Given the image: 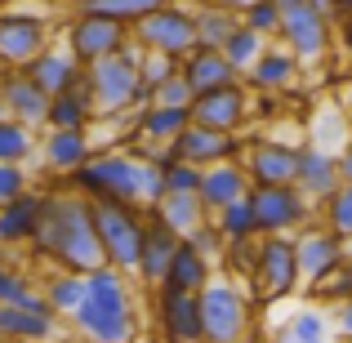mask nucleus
I'll return each instance as SVG.
<instances>
[{
	"instance_id": "nucleus-1",
	"label": "nucleus",
	"mask_w": 352,
	"mask_h": 343,
	"mask_svg": "<svg viewBox=\"0 0 352 343\" xmlns=\"http://www.w3.org/2000/svg\"><path fill=\"white\" fill-rule=\"evenodd\" d=\"M27 254L36 263H50L54 272H76V276H89L94 267H103V245H98L89 201L76 197L72 188H50L41 232H36Z\"/></svg>"
},
{
	"instance_id": "nucleus-2",
	"label": "nucleus",
	"mask_w": 352,
	"mask_h": 343,
	"mask_svg": "<svg viewBox=\"0 0 352 343\" xmlns=\"http://www.w3.org/2000/svg\"><path fill=\"white\" fill-rule=\"evenodd\" d=\"M63 188H72L85 201H120L134 210H156L165 197V174L147 156L129 152V147H98Z\"/></svg>"
},
{
	"instance_id": "nucleus-3",
	"label": "nucleus",
	"mask_w": 352,
	"mask_h": 343,
	"mask_svg": "<svg viewBox=\"0 0 352 343\" xmlns=\"http://www.w3.org/2000/svg\"><path fill=\"white\" fill-rule=\"evenodd\" d=\"M134 276L116 267H94L85 276V303L72 312L67 330L80 343H138L143 335V312L134 299Z\"/></svg>"
},
{
	"instance_id": "nucleus-4",
	"label": "nucleus",
	"mask_w": 352,
	"mask_h": 343,
	"mask_svg": "<svg viewBox=\"0 0 352 343\" xmlns=\"http://www.w3.org/2000/svg\"><path fill=\"white\" fill-rule=\"evenodd\" d=\"M138 49L134 41L120 45V54L112 58H98L94 67H85V85H89V98H94V112L98 116H125V112H143L152 103V94L143 89L138 80Z\"/></svg>"
},
{
	"instance_id": "nucleus-5",
	"label": "nucleus",
	"mask_w": 352,
	"mask_h": 343,
	"mask_svg": "<svg viewBox=\"0 0 352 343\" xmlns=\"http://www.w3.org/2000/svg\"><path fill=\"white\" fill-rule=\"evenodd\" d=\"M201 299V343H254V294L232 276H214Z\"/></svg>"
},
{
	"instance_id": "nucleus-6",
	"label": "nucleus",
	"mask_w": 352,
	"mask_h": 343,
	"mask_svg": "<svg viewBox=\"0 0 352 343\" xmlns=\"http://www.w3.org/2000/svg\"><path fill=\"white\" fill-rule=\"evenodd\" d=\"M89 214H94V232H98V245H103V263L134 276L147 210L120 206V201H89Z\"/></svg>"
},
{
	"instance_id": "nucleus-7",
	"label": "nucleus",
	"mask_w": 352,
	"mask_h": 343,
	"mask_svg": "<svg viewBox=\"0 0 352 343\" xmlns=\"http://www.w3.org/2000/svg\"><path fill=\"white\" fill-rule=\"evenodd\" d=\"M129 41H134L143 54L183 58V54L197 49V9L183 5V0H165V5L152 9L143 23L129 27Z\"/></svg>"
},
{
	"instance_id": "nucleus-8",
	"label": "nucleus",
	"mask_w": 352,
	"mask_h": 343,
	"mask_svg": "<svg viewBox=\"0 0 352 343\" xmlns=\"http://www.w3.org/2000/svg\"><path fill=\"white\" fill-rule=\"evenodd\" d=\"M125 41H129V27L94 14V9H72L63 18V45L76 58V67H94L98 58H112V54H120Z\"/></svg>"
},
{
	"instance_id": "nucleus-9",
	"label": "nucleus",
	"mask_w": 352,
	"mask_h": 343,
	"mask_svg": "<svg viewBox=\"0 0 352 343\" xmlns=\"http://www.w3.org/2000/svg\"><path fill=\"white\" fill-rule=\"evenodd\" d=\"M303 285L299 276V254H294V236H258V258L254 276H250V294L258 303L290 299Z\"/></svg>"
},
{
	"instance_id": "nucleus-10",
	"label": "nucleus",
	"mask_w": 352,
	"mask_h": 343,
	"mask_svg": "<svg viewBox=\"0 0 352 343\" xmlns=\"http://www.w3.org/2000/svg\"><path fill=\"white\" fill-rule=\"evenodd\" d=\"M276 41H281L303 67H312V63H321L335 49V18L312 9L308 0H299V5L281 9V32H276Z\"/></svg>"
},
{
	"instance_id": "nucleus-11",
	"label": "nucleus",
	"mask_w": 352,
	"mask_h": 343,
	"mask_svg": "<svg viewBox=\"0 0 352 343\" xmlns=\"http://www.w3.org/2000/svg\"><path fill=\"white\" fill-rule=\"evenodd\" d=\"M250 206H254L258 236H294L299 228L317 223V206L294 183L290 188H250Z\"/></svg>"
},
{
	"instance_id": "nucleus-12",
	"label": "nucleus",
	"mask_w": 352,
	"mask_h": 343,
	"mask_svg": "<svg viewBox=\"0 0 352 343\" xmlns=\"http://www.w3.org/2000/svg\"><path fill=\"white\" fill-rule=\"evenodd\" d=\"M67 321L54 317L45 294H27L18 303H0V343H63Z\"/></svg>"
},
{
	"instance_id": "nucleus-13",
	"label": "nucleus",
	"mask_w": 352,
	"mask_h": 343,
	"mask_svg": "<svg viewBox=\"0 0 352 343\" xmlns=\"http://www.w3.org/2000/svg\"><path fill=\"white\" fill-rule=\"evenodd\" d=\"M45 45H54V18L23 14V9H0V67L5 71L41 58Z\"/></svg>"
},
{
	"instance_id": "nucleus-14",
	"label": "nucleus",
	"mask_w": 352,
	"mask_h": 343,
	"mask_svg": "<svg viewBox=\"0 0 352 343\" xmlns=\"http://www.w3.org/2000/svg\"><path fill=\"white\" fill-rule=\"evenodd\" d=\"M241 170L250 188H290L299 170V147L281 138H245L241 147Z\"/></svg>"
},
{
	"instance_id": "nucleus-15",
	"label": "nucleus",
	"mask_w": 352,
	"mask_h": 343,
	"mask_svg": "<svg viewBox=\"0 0 352 343\" xmlns=\"http://www.w3.org/2000/svg\"><path fill=\"white\" fill-rule=\"evenodd\" d=\"M45 201H50V188H27L18 192L14 201L0 206V254L9 250H32L36 232H41V219H45Z\"/></svg>"
},
{
	"instance_id": "nucleus-16",
	"label": "nucleus",
	"mask_w": 352,
	"mask_h": 343,
	"mask_svg": "<svg viewBox=\"0 0 352 343\" xmlns=\"http://www.w3.org/2000/svg\"><path fill=\"white\" fill-rule=\"evenodd\" d=\"M241 147H245L241 134H223V129H210V125H197V120H192L170 143V156L206 170V165H219V161H241Z\"/></svg>"
},
{
	"instance_id": "nucleus-17",
	"label": "nucleus",
	"mask_w": 352,
	"mask_h": 343,
	"mask_svg": "<svg viewBox=\"0 0 352 343\" xmlns=\"http://www.w3.org/2000/svg\"><path fill=\"white\" fill-rule=\"evenodd\" d=\"M250 85L245 80H232L223 89H210V94L192 98V120L210 129H223V134H241V125L250 120Z\"/></svg>"
},
{
	"instance_id": "nucleus-18",
	"label": "nucleus",
	"mask_w": 352,
	"mask_h": 343,
	"mask_svg": "<svg viewBox=\"0 0 352 343\" xmlns=\"http://www.w3.org/2000/svg\"><path fill=\"white\" fill-rule=\"evenodd\" d=\"M152 321L161 343H201V299L197 294H174L156 285Z\"/></svg>"
},
{
	"instance_id": "nucleus-19",
	"label": "nucleus",
	"mask_w": 352,
	"mask_h": 343,
	"mask_svg": "<svg viewBox=\"0 0 352 343\" xmlns=\"http://www.w3.org/2000/svg\"><path fill=\"white\" fill-rule=\"evenodd\" d=\"M294 254H299L303 285H312V281H321L326 272H335V267L348 258V241H339L335 232L321 228V223H308V228L294 232Z\"/></svg>"
},
{
	"instance_id": "nucleus-20",
	"label": "nucleus",
	"mask_w": 352,
	"mask_h": 343,
	"mask_svg": "<svg viewBox=\"0 0 352 343\" xmlns=\"http://www.w3.org/2000/svg\"><path fill=\"white\" fill-rule=\"evenodd\" d=\"M94 152L98 147H94V138H89V129H45L36 156H41V170L50 174V179L67 183Z\"/></svg>"
},
{
	"instance_id": "nucleus-21",
	"label": "nucleus",
	"mask_w": 352,
	"mask_h": 343,
	"mask_svg": "<svg viewBox=\"0 0 352 343\" xmlns=\"http://www.w3.org/2000/svg\"><path fill=\"white\" fill-rule=\"evenodd\" d=\"M0 103H5V116L18 120L27 129H45V112H50V94L27 76L23 67L0 71Z\"/></svg>"
},
{
	"instance_id": "nucleus-22",
	"label": "nucleus",
	"mask_w": 352,
	"mask_h": 343,
	"mask_svg": "<svg viewBox=\"0 0 352 343\" xmlns=\"http://www.w3.org/2000/svg\"><path fill=\"white\" fill-rule=\"evenodd\" d=\"M179 241L183 236H174L170 228L161 223V219L147 210V223H143V245H138V267H134V281L138 285H161L165 281V272H170V258H174V250H179Z\"/></svg>"
},
{
	"instance_id": "nucleus-23",
	"label": "nucleus",
	"mask_w": 352,
	"mask_h": 343,
	"mask_svg": "<svg viewBox=\"0 0 352 343\" xmlns=\"http://www.w3.org/2000/svg\"><path fill=\"white\" fill-rule=\"evenodd\" d=\"M299 71H303V63L294 58L290 49H285L281 41H267V49L254 58V67L245 71V85H250V94H281V89H290L294 80H299Z\"/></svg>"
},
{
	"instance_id": "nucleus-24",
	"label": "nucleus",
	"mask_w": 352,
	"mask_h": 343,
	"mask_svg": "<svg viewBox=\"0 0 352 343\" xmlns=\"http://www.w3.org/2000/svg\"><path fill=\"white\" fill-rule=\"evenodd\" d=\"M339 183H344L339 179V156L326 152V147H317V143H303L299 147V170H294V188H299L312 206H321Z\"/></svg>"
},
{
	"instance_id": "nucleus-25",
	"label": "nucleus",
	"mask_w": 352,
	"mask_h": 343,
	"mask_svg": "<svg viewBox=\"0 0 352 343\" xmlns=\"http://www.w3.org/2000/svg\"><path fill=\"white\" fill-rule=\"evenodd\" d=\"M197 197H201V206H206V214H219V210L232 206V201H245L250 197V179H245V170H241V161L206 165V170H201Z\"/></svg>"
},
{
	"instance_id": "nucleus-26",
	"label": "nucleus",
	"mask_w": 352,
	"mask_h": 343,
	"mask_svg": "<svg viewBox=\"0 0 352 343\" xmlns=\"http://www.w3.org/2000/svg\"><path fill=\"white\" fill-rule=\"evenodd\" d=\"M179 76L188 80L192 98H201V94H210V89H223V85H232V80H241L236 67L223 58V54H219V49H201V45L179 58Z\"/></svg>"
},
{
	"instance_id": "nucleus-27",
	"label": "nucleus",
	"mask_w": 352,
	"mask_h": 343,
	"mask_svg": "<svg viewBox=\"0 0 352 343\" xmlns=\"http://www.w3.org/2000/svg\"><path fill=\"white\" fill-rule=\"evenodd\" d=\"M188 125H192V107H161V103H147L143 112H134V143L170 147ZM134 143H129V147H134Z\"/></svg>"
},
{
	"instance_id": "nucleus-28",
	"label": "nucleus",
	"mask_w": 352,
	"mask_h": 343,
	"mask_svg": "<svg viewBox=\"0 0 352 343\" xmlns=\"http://www.w3.org/2000/svg\"><path fill=\"white\" fill-rule=\"evenodd\" d=\"M23 71H27V76H32L41 89H45V94L54 98V94H63V89H72V85H76L85 67H76V58L67 54V45H63V41H54V45H45V49H41V58H32Z\"/></svg>"
},
{
	"instance_id": "nucleus-29",
	"label": "nucleus",
	"mask_w": 352,
	"mask_h": 343,
	"mask_svg": "<svg viewBox=\"0 0 352 343\" xmlns=\"http://www.w3.org/2000/svg\"><path fill=\"white\" fill-rule=\"evenodd\" d=\"M94 98H89V85H85V71L72 89L50 98V112H45V129H89L94 125Z\"/></svg>"
},
{
	"instance_id": "nucleus-30",
	"label": "nucleus",
	"mask_w": 352,
	"mask_h": 343,
	"mask_svg": "<svg viewBox=\"0 0 352 343\" xmlns=\"http://www.w3.org/2000/svg\"><path fill=\"white\" fill-rule=\"evenodd\" d=\"M210 281H214V263H210L206 254H197L188 241H179V250H174V258H170V272H165L161 290H174V294H201Z\"/></svg>"
},
{
	"instance_id": "nucleus-31",
	"label": "nucleus",
	"mask_w": 352,
	"mask_h": 343,
	"mask_svg": "<svg viewBox=\"0 0 352 343\" xmlns=\"http://www.w3.org/2000/svg\"><path fill=\"white\" fill-rule=\"evenodd\" d=\"M152 214L161 219V223L170 228L174 236H188V232H197V228L210 219L206 206H201V197H179V192H165V197L156 201Z\"/></svg>"
},
{
	"instance_id": "nucleus-32",
	"label": "nucleus",
	"mask_w": 352,
	"mask_h": 343,
	"mask_svg": "<svg viewBox=\"0 0 352 343\" xmlns=\"http://www.w3.org/2000/svg\"><path fill=\"white\" fill-rule=\"evenodd\" d=\"M41 294L54 308V317L72 321V312L85 303V276H76V272H45L41 276Z\"/></svg>"
},
{
	"instance_id": "nucleus-33",
	"label": "nucleus",
	"mask_w": 352,
	"mask_h": 343,
	"mask_svg": "<svg viewBox=\"0 0 352 343\" xmlns=\"http://www.w3.org/2000/svg\"><path fill=\"white\" fill-rule=\"evenodd\" d=\"M276 343H330V317L312 303V308H299L285 330L276 335Z\"/></svg>"
},
{
	"instance_id": "nucleus-34",
	"label": "nucleus",
	"mask_w": 352,
	"mask_h": 343,
	"mask_svg": "<svg viewBox=\"0 0 352 343\" xmlns=\"http://www.w3.org/2000/svg\"><path fill=\"white\" fill-rule=\"evenodd\" d=\"M219 228V236H223V245H236V241H254L258 236V223H254V206L245 201H232V206H223L219 214H210Z\"/></svg>"
},
{
	"instance_id": "nucleus-35",
	"label": "nucleus",
	"mask_w": 352,
	"mask_h": 343,
	"mask_svg": "<svg viewBox=\"0 0 352 343\" xmlns=\"http://www.w3.org/2000/svg\"><path fill=\"white\" fill-rule=\"evenodd\" d=\"M41 152V134L18 120H0V165H27Z\"/></svg>"
},
{
	"instance_id": "nucleus-36",
	"label": "nucleus",
	"mask_w": 352,
	"mask_h": 343,
	"mask_svg": "<svg viewBox=\"0 0 352 343\" xmlns=\"http://www.w3.org/2000/svg\"><path fill=\"white\" fill-rule=\"evenodd\" d=\"M317 223L330 228L339 241L352 245V183H339V188L321 201V206H317Z\"/></svg>"
},
{
	"instance_id": "nucleus-37",
	"label": "nucleus",
	"mask_w": 352,
	"mask_h": 343,
	"mask_svg": "<svg viewBox=\"0 0 352 343\" xmlns=\"http://www.w3.org/2000/svg\"><path fill=\"white\" fill-rule=\"evenodd\" d=\"M308 299L317 303V308H339L344 299H352V250H348V258L335 267V272H326L321 281L308 285Z\"/></svg>"
},
{
	"instance_id": "nucleus-38",
	"label": "nucleus",
	"mask_w": 352,
	"mask_h": 343,
	"mask_svg": "<svg viewBox=\"0 0 352 343\" xmlns=\"http://www.w3.org/2000/svg\"><path fill=\"white\" fill-rule=\"evenodd\" d=\"M236 23H241V18L228 14V9L201 5L197 9V45H201V49H223V41L236 32Z\"/></svg>"
},
{
	"instance_id": "nucleus-39",
	"label": "nucleus",
	"mask_w": 352,
	"mask_h": 343,
	"mask_svg": "<svg viewBox=\"0 0 352 343\" xmlns=\"http://www.w3.org/2000/svg\"><path fill=\"white\" fill-rule=\"evenodd\" d=\"M263 49H267V41H263V36H258V32H250L245 23H236V32L223 41V49H219V54H223V58L236 67V76H245V71L254 67V58H258Z\"/></svg>"
},
{
	"instance_id": "nucleus-40",
	"label": "nucleus",
	"mask_w": 352,
	"mask_h": 343,
	"mask_svg": "<svg viewBox=\"0 0 352 343\" xmlns=\"http://www.w3.org/2000/svg\"><path fill=\"white\" fill-rule=\"evenodd\" d=\"M36 290H41V281H36L32 267L0 254V303H18V299H27V294H36Z\"/></svg>"
},
{
	"instance_id": "nucleus-41",
	"label": "nucleus",
	"mask_w": 352,
	"mask_h": 343,
	"mask_svg": "<svg viewBox=\"0 0 352 343\" xmlns=\"http://www.w3.org/2000/svg\"><path fill=\"white\" fill-rule=\"evenodd\" d=\"M254 258H258V236L254 241H236V245H223V276H232L250 290V276H254Z\"/></svg>"
},
{
	"instance_id": "nucleus-42",
	"label": "nucleus",
	"mask_w": 352,
	"mask_h": 343,
	"mask_svg": "<svg viewBox=\"0 0 352 343\" xmlns=\"http://www.w3.org/2000/svg\"><path fill=\"white\" fill-rule=\"evenodd\" d=\"M165 0H98V5H89L94 14H103V18H112V23L120 27H134V23H143L152 9H161Z\"/></svg>"
},
{
	"instance_id": "nucleus-43",
	"label": "nucleus",
	"mask_w": 352,
	"mask_h": 343,
	"mask_svg": "<svg viewBox=\"0 0 352 343\" xmlns=\"http://www.w3.org/2000/svg\"><path fill=\"white\" fill-rule=\"evenodd\" d=\"M170 76H179V58H170V54H143L138 58V80H143L147 94H156Z\"/></svg>"
},
{
	"instance_id": "nucleus-44",
	"label": "nucleus",
	"mask_w": 352,
	"mask_h": 343,
	"mask_svg": "<svg viewBox=\"0 0 352 343\" xmlns=\"http://www.w3.org/2000/svg\"><path fill=\"white\" fill-rule=\"evenodd\" d=\"M241 23H245L250 32H258L263 41H276V32H281V5H276V0H254V5L241 14Z\"/></svg>"
},
{
	"instance_id": "nucleus-45",
	"label": "nucleus",
	"mask_w": 352,
	"mask_h": 343,
	"mask_svg": "<svg viewBox=\"0 0 352 343\" xmlns=\"http://www.w3.org/2000/svg\"><path fill=\"white\" fill-rule=\"evenodd\" d=\"M161 174H165V192H179V197H197V188H201V165H188V161H165L161 165Z\"/></svg>"
},
{
	"instance_id": "nucleus-46",
	"label": "nucleus",
	"mask_w": 352,
	"mask_h": 343,
	"mask_svg": "<svg viewBox=\"0 0 352 343\" xmlns=\"http://www.w3.org/2000/svg\"><path fill=\"white\" fill-rule=\"evenodd\" d=\"M188 241L192 250H197V254H206L210 263H219V258H223V236H219V228H214V219H206V223H201L197 232H188Z\"/></svg>"
},
{
	"instance_id": "nucleus-47",
	"label": "nucleus",
	"mask_w": 352,
	"mask_h": 343,
	"mask_svg": "<svg viewBox=\"0 0 352 343\" xmlns=\"http://www.w3.org/2000/svg\"><path fill=\"white\" fill-rule=\"evenodd\" d=\"M32 188V170L27 165H0V206L5 201H14L18 192Z\"/></svg>"
},
{
	"instance_id": "nucleus-48",
	"label": "nucleus",
	"mask_w": 352,
	"mask_h": 343,
	"mask_svg": "<svg viewBox=\"0 0 352 343\" xmlns=\"http://www.w3.org/2000/svg\"><path fill=\"white\" fill-rule=\"evenodd\" d=\"M152 103H161V107H192L188 80H183V76H170V80H165V85L152 94Z\"/></svg>"
},
{
	"instance_id": "nucleus-49",
	"label": "nucleus",
	"mask_w": 352,
	"mask_h": 343,
	"mask_svg": "<svg viewBox=\"0 0 352 343\" xmlns=\"http://www.w3.org/2000/svg\"><path fill=\"white\" fill-rule=\"evenodd\" d=\"M335 45L344 49V58L352 63V14H344V18L335 23Z\"/></svg>"
},
{
	"instance_id": "nucleus-50",
	"label": "nucleus",
	"mask_w": 352,
	"mask_h": 343,
	"mask_svg": "<svg viewBox=\"0 0 352 343\" xmlns=\"http://www.w3.org/2000/svg\"><path fill=\"white\" fill-rule=\"evenodd\" d=\"M330 326L339 330V339H348V335H352V299H344V303L335 308V321H330Z\"/></svg>"
},
{
	"instance_id": "nucleus-51",
	"label": "nucleus",
	"mask_w": 352,
	"mask_h": 343,
	"mask_svg": "<svg viewBox=\"0 0 352 343\" xmlns=\"http://www.w3.org/2000/svg\"><path fill=\"white\" fill-rule=\"evenodd\" d=\"M339 179H344V183H352V138H348V143L344 147H339Z\"/></svg>"
},
{
	"instance_id": "nucleus-52",
	"label": "nucleus",
	"mask_w": 352,
	"mask_h": 343,
	"mask_svg": "<svg viewBox=\"0 0 352 343\" xmlns=\"http://www.w3.org/2000/svg\"><path fill=\"white\" fill-rule=\"evenodd\" d=\"M214 5H219V9H228V14H236V18H241V14H245L250 5H254V0H214Z\"/></svg>"
},
{
	"instance_id": "nucleus-53",
	"label": "nucleus",
	"mask_w": 352,
	"mask_h": 343,
	"mask_svg": "<svg viewBox=\"0 0 352 343\" xmlns=\"http://www.w3.org/2000/svg\"><path fill=\"white\" fill-rule=\"evenodd\" d=\"M344 14H352V0H330V18H335V23H339V18H344Z\"/></svg>"
},
{
	"instance_id": "nucleus-54",
	"label": "nucleus",
	"mask_w": 352,
	"mask_h": 343,
	"mask_svg": "<svg viewBox=\"0 0 352 343\" xmlns=\"http://www.w3.org/2000/svg\"><path fill=\"white\" fill-rule=\"evenodd\" d=\"M58 5L72 14V9H89V5H98V0H58Z\"/></svg>"
},
{
	"instance_id": "nucleus-55",
	"label": "nucleus",
	"mask_w": 352,
	"mask_h": 343,
	"mask_svg": "<svg viewBox=\"0 0 352 343\" xmlns=\"http://www.w3.org/2000/svg\"><path fill=\"white\" fill-rule=\"evenodd\" d=\"M312 9H321V14H330V0H308Z\"/></svg>"
},
{
	"instance_id": "nucleus-56",
	"label": "nucleus",
	"mask_w": 352,
	"mask_h": 343,
	"mask_svg": "<svg viewBox=\"0 0 352 343\" xmlns=\"http://www.w3.org/2000/svg\"><path fill=\"white\" fill-rule=\"evenodd\" d=\"M183 5H192V9H201V5H214V0H183Z\"/></svg>"
},
{
	"instance_id": "nucleus-57",
	"label": "nucleus",
	"mask_w": 352,
	"mask_h": 343,
	"mask_svg": "<svg viewBox=\"0 0 352 343\" xmlns=\"http://www.w3.org/2000/svg\"><path fill=\"white\" fill-rule=\"evenodd\" d=\"M276 5H281V9H290V5H299V0H276Z\"/></svg>"
},
{
	"instance_id": "nucleus-58",
	"label": "nucleus",
	"mask_w": 352,
	"mask_h": 343,
	"mask_svg": "<svg viewBox=\"0 0 352 343\" xmlns=\"http://www.w3.org/2000/svg\"><path fill=\"white\" fill-rule=\"evenodd\" d=\"M0 120H9V116H5V103H0Z\"/></svg>"
},
{
	"instance_id": "nucleus-59",
	"label": "nucleus",
	"mask_w": 352,
	"mask_h": 343,
	"mask_svg": "<svg viewBox=\"0 0 352 343\" xmlns=\"http://www.w3.org/2000/svg\"><path fill=\"white\" fill-rule=\"evenodd\" d=\"M339 343H352V335H348V339H339Z\"/></svg>"
}]
</instances>
